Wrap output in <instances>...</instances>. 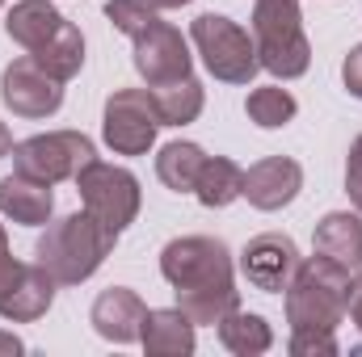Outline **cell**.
<instances>
[{
	"instance_id": "6da1fadb",
	"label": "cell",
	"mask_w": 362,
	"mask_h": 357,
	"mask_svg": "<svg viewBox=\"0 0 362 357\" xmlns=\"http://www.w3.org/2000/svg\"><path fill=\"white\" fill-rule=\"evenodd\" d=\"M160 273L177 294V307L198 324H219L232 307H240V290L232 277V253L215 236H181L160 253Z\"/></svg>"
},
{
	"instance_id": "7a4b0ae2",
	"label": "cell",
	"mask_w": 362,
	"mask_h": 357,
	"mask_svg": "<svg viewBox=\"0 0 362 357\" xmlns=\"http://www.w3.org/2000/svg\"><path fill=\"white\" fill-rule=\"evenodd\" d=\"M114 240L118 236H110L89 210H81L42 231V240L34 244V261L55 277V286H81L114 253Z\"/></svg>"
},
{
	"instance_id": "3957f363",
	"label": "cell",
	"mask_w": 362,
	"mask_h": 357,
	"mask_svg": "<svg viewBox=\"0 0 362 357\" xmlns=\"http://www.w3.org/2000/svg\"><path fill=\"white\" fill-rule=\"evenodd\" d=\"M350 282H354V273L337 269L325 257L303 261L286 286L291 332H337V324L350 311Z\"/></svg>"
},
{
	"instance_id": "277c9868",
	"label": "cell",
	"mask_w": 362,
	"mask_h": 357,
	"mask_svg": "<svg viewBox=\"0 0 362 357\" xmlns=\"http://www.w3.org/2000/svg\"><path fill=\"white\" fill-rule=\"evenodd\" d=\"M253 47H257L262 68L282 80H295L308 72L312 47L303 34L299 0H257L253 4Z\"/></svg>"
},
{
	"instance_id": "5b68a950",
	"label": "cell",
	"mask_w": 362,
	"mask_h": 357,
	"mask_svg": "<svg viewBox=\"0 0 362 357\" xmlns=\"http://www.w3.org/2000/svg\"><path fill=\"white\" fill-rule=\"evenodd\" d=\"M189 38L206 63V72L223 85H249L257 72H262V59H257V47L253 38L223 13H202L194 17L189 25Z\"/></svg>"
},
{
	"instance_id": "8992f818",
	"label": "cell",
	"mask_w": 362,
	"mask_h": 357,
	"mask_svg": "<svg viewBox=\"0 0 362 357\" xmlns=\"http://www.w3.org/2000/svg\"><path fill=\"white\" fill-rule=\"evenodd\" d=\"M76 189H81L85 210L110 236H122L135 223V214H139V181H135V173H127L118 164L89 160L76 173Z\"/></svg>"
},
{
	"instance_id": "52a82bcc",
	"label": "cell",
	"mask_w": 362,
	"mask_h": 357,
	"mask_svg": "<svg viewBox=\"0 0 362 357\" xmlns=\"http://www.w3.org/2000/svg\"><path fill=\"white\" fill-rule=\"evenodd\" d=\"M89 160H97V152H93V139L81 131H47V135L13 143V169L47 185L76 181V173Z\"/></svg>"
},
{
	"instance_id": "ba28073f",
	"label": "cell",
	"mask_w": 362,
	"mask_h": 357,
	"mask_svg": "<svg viewBox=\"0 0 362 357\" xmlns=\"http://www.w3.org/2000/svg\"><path fill=\"white\" fill-rule=\"evenodd\" d=\"M160 109L152 89H118L110 92L105 114H101V139L118 152V156H144L156 143L160 131Z\"/></svg>"
},
{
	"instance_id": "9c48e42d",
	"label": "cell",
	"mask_w": 362,
	"mask_h": 357,
	"mask_svg": "<svg viewBox=\"0 0 362 357\" xmlns=\"http://www.w3.org/2000/svg\"><path fill=\"white\" fill-rule=\"evenodd\" d=\"M0 101L17 118H51L64 105V80H55L34 55H21L0 76Z\"/></svg>"
},
{
	"instance_id": "30bf717a",
	"label": "cell",
	"mask_w": 362,
	"mask_h": 357,
	"mask_svg": "<svg viewBox=\"0 0 362 357\" xmlns=\"http://www.w3.org/2000/svg\"><path fill=\"white\" fill-rule=\"evenodd\" d=\"M131 42H135V72L148 80V89H160V85H173V80L189 76L194 59H189V47H185L177 25L156 21Z\"/></svg>"
},
{
	"instance_id": "8fae6325",
	"label": "cell",
	"mask_w": 362,
	"mask_h": 357,
	"mask_svg": "<svg viewBox=\"0 0 362 357\" xmlns=\"http://www.w3.org/2000/svg\"><path fill=\"white\" fill-rule=\"evenodd\" d=\"M303 265L299 248L291 236H278V231H266V236H253L240 253V273L249 277L253 290H266V294H278L291 286L295 269Z\"/></svg>"
},
{
	"instance_id": "7c38bea8",
	"label": "cell",
	"mask_w": 362,
	"mask_h": 357,
	"mask_svg": "<svg viewBox=\"0 0 362 357\" xmlns=\"http://www.w3.org/2000/svg\"><path fill=\"white\" fill-rule=\"evenodd\" d=\"M299 189H303V169L291 156H266L245 173L240 198H249L257 210H282L299 198Z\"/></svg>"
},
{
	"instance_id": "4fadbf2b",
	"label": "cell",
	"mask_w": 362,
	"mask_h": 357,
	"mask_svg": "<svg viewBox=\"0 0 362 357\" xmlns=\"http://www.w3.org/2000/svg\"><path fill=\"white\" fill-rule=\"evenodd\" d=\"M144 315H148V307H144V298H139L135 290L110 286V290H101V294L93 298L89 324L97 328V337H105V341H114V345H131V341H139V332H144Z\"/></svg>"
},
{
	"instance_id": "5bb4252c",
	"label": "cell",
	"mask_w": 362,
	"mask_h": 357,
	"mask_svg": "<svg viewBox=\"0 0 362 357\" xmlns=\"http://www.w3.org/2000/svg\"><path fill=\"white\" fill-rule=\"evenodd\" d=\"M55 303V277L38 265H21V273L0 290V315L13 324H34L51 311Z\"/></svg>"
},
{
	"instance_id": "9a60e30c",
	"label": "cell",
	"mask_w": 362,
	"mask_h": 357,
	"mask_svg": "<svg viewBox=\"0 0 362 357\" xmlns=\"http://www.w3.org/2000/svg\"><path fill=\"white\" fill-rule=\"evenodd\" d=\"M312 248H316V257L333 261L337 269L358 273L362 269V219L350 214V210L325 214L316 223V231H312Z\"/></svg>"
},
{
	"instance_id": "2e32d148",
	"label": "cell",
	"mask_w": 362,
	"mask_h": 357,
	"mask_svg": "<svg viewBox=\"0 0 362 357\" xmlns=\"http://www.w3.org/2000/svg\"><path fill=\"white\" fill-rule=\"evenodd\" d=\"M55 210V193L47 181H34L25 173H13V177L0 181V214L21 223V227H38L47 223Z\"/></svg>"
},
{
	"instance_id": "e0dca14e",
	"label": "cell",
	"mask_w": 362,
	"mask_h": 357,
	"mask_svg": "<svg viewBox=\"0 0 362 357\" xmlns=\"http://www.w3.org/2000/svg\"><path fill=\"white\" fill-rule=\"evenodd\" d=\"M139 341H144V349L152 357H185V353H194V320L181 307L148 311Z\"/></svg>"
},
{
	"instance_id": "ac0fdd59",
	"label": "cell",
	"mask_w": 362,
	"mask_h": 357,
	"mask_svg": "<svg viewBox=\"0 0 362 357\" xmlns=\"http://www.w3.org/2000/svg\"><path fill=\"white\" fill-rule=\"evenodd\" d=\"M59 21H64V13H59L51 0H17V4L8 8V17H4V34H8L17 47L34 51V47H42V42L55 34Z\"/></svg>"
},
{
	"instance_id": "d6986e66",
	"label": "cell",
	"mask_w": 362,
	"mask_h": 357,
	"mask_svg": "<svg viewBox=\"0 0 362 357\" xmlns=\"http://www.w3.org/2000/svg\"><path fill=\"white\" fill-rule=\"evenodd\" d=\"M55 80H72L81 68H85V38H81V30L64 17L59 25H55V34L42 42V47H34L30 51Z\"/></svg>"
},
{
	"instance_id": "ffe728a7",
	"label": "cell",
	"mask_w": 362,
	"mask_h": 357,
	"mask_svg": "<svg viewBox=\"0 0 362 357\" xmlns=\"http://www.w3.org/2000/svg\"><path fill=\"white\" fill-rule=\"evenodd\" d=\"M215 328H219L223 349L236 353V357H257V353H266V349L274 345L270 324H266L257 311H245V307H232Z\"/></svg>"
},
{
	"instance_id": "44dd1931",
	"label": "cell",
	"mask_w": 362,
	"mask_h": 357,
	"mask_svg": "<svg viewBox=\"0 0 362 357\" xmlns=\"http://www.w3.org/2000/svg\"><path fill=\"white\" fill-rule=\"evenodd\" d=\"M245 189V169L232 164L228 156H206L198 185H194V198L206 206V210H219V206H232Z\"/></svg>"
},
{
	"instance_id": "7402d4cb",
	"label": "cell",
	"mask_w": 362,
	"mask_h": 357,
	"mask_svg": "<svg viewBox=\"0 0 362 357\" xmlns=\"http://www.w3.org/2000/svg\"><path fill=\"white\" fill-rule=\"evenodd\" d=\"M202 164H206V152H202L198 143L177 139V143H165V147H160V156H156V177L165 181L173 193H194Z\"/></svg>"
},
{
	"instance_id": "603a6c76",
	"label": "cell",
	"mask_w": 362,
	"mask_h": 357,
	"mask_svg": "<svg viewBox=\"0 0 362 357\" xmlns=\"http://www.w3.org/2000/svg\"><path fill=\"white\" fill-rule=\"evenodd\" d=\"M152 97H156V109H160V122H165V126H185V122H194V118L202 114V101H206V92H202V85H198L194 76L173 80V85H160V89H152Z\"/></svg>"
},
{
	"instance_id": "cb8c5ba5",
	"label": "cell",
	"mask_w": 362,
	"mask_h": 357,
	"mask_svg": "<svg viewBox=\"0 0 362 357\" xmlns=\"http://www.w3.org/2000/svg\"><path fill=\"white\" fill-rule=\"evenodd\" d=\"M295 97L286 89H278V85H266V89H253L249 92V101H245V114H249V122H257L262 131H278V126H286L291 118H295Z\"/></svg>"
},
{
	"instance_id": "d4e9b609",
	"label": "cell",
	"mask_w": 362,
	"mask_h": 357,
	"mask_svg": "<svg viewBox=\"0 0 362 357\" xmlns=\"http://www.w3.org/2000/svg\"><path fill=\"white\" fill-rule=\"evenodd\" d=\"M105 17H110L114 30L127 34V38H139L148 25L160 21V13H156L148 0H105Z\"/></svg>"
},
{
	"instance_id": "484cf974",
	"label": "cell",
	"mask_w": 362,
	"mask_h": 357,
	"mask_svg": "<svg viewBox=\"0 0 362 357\" xmlns=\"http://www.w3.org/2000/svg\"><path fill=\"white\" fill-rule=\"evenodd\" d=\"M291 353L295 357H333L337 341L333 332H291Z\"/></svg>"
},
{
	"instance_id": "4316f807",
	"label": "cell",
	"mask_w": 362,
	"mask_h": 357,
	"mask_svg": "<svg viewBox=\"0 0 362 357\" xmlns=\"http://www.w3.org/2000/svg\"><path fill=\"white\" fill-rule=\"evenodd\" d=\"M346 193H350V202L358 206V214H362V135L354 139L350 160H346Z\"/></svg>"
},
{
	"instance_id": "83f0119b",
	"label": "cell",
	"mask_w": 362,
	"mask_h": 357,
	"mask_svg": "<svg viewBox=\"0 0 362 357\" xmlns=\"http://www.w3.org/2000/svg\"><path fill=\"white\" fill-rule=\"evenodd\" d=\"M341 80H346L350 97H358V101H362V42L346 55V63H341Z\"/></svg>"
},
{
	"instance_id": "f1b7e54d",
	"label": "cell",
	"mask_w": 362,
	"mask_h": 357,
	"mask_svg": "<svg viewBox=\"0 0 362 357\" xmlns=\"http://www.w3.org/2000/svg\"><path fill=\"white\" fill-rule=\"evenodd\" d=\"M354 324H358V332H362V269H358V277L350 282V311H346Z\"/></svg>"
},
{
	"instance_id": "f546056e",
	"label": "cell",
	"mask_w": 362,
	"mask_h": 357,
	"mask_svg": "<svg viewBox=\"0 0 362 357\" xmlns=\"http://www.w3.org/2000/svg\"><path fill=\"white\" fill-rule=\"evenodd\" d=\"M21 349H25V345H21L13 332H0V353H21Z\"/></svg>"
},
{
	"instance_id": "4dcf8cb0",
	"label": "cell",
	"mask_w": 362,
	"mask_h": 357,
	"mask_svg": "<svg viewBox=\"0 0 362 357\" xmlns=\"http://www.w3.org/2000/svg\"><path fill=\"white\" fill-rule=\"evenodd\" d=\"M13 152V135H8V126L0 122V156H8Z\"/></svg>"
},
{
	"instance_id": "1f68e13d",
	"label": "cell",
	"mask_w": 362,
	"mask_h": 357,
	"mask_svg": "<svg viewBox=\"0 0 362 357\" xmlns=\"http://www.w3.org/2000/svg\"><path fill=\"white\" fill-rule=\"evenodd\" d=\"M148 4L160 13V8H181V4H189V0H148Z\"/></svg>"
},
{
	"instance_id": "d6a6232c",
	"label": "cell",
	"mask_w": 362,
	"mask_h": 357,
	"mask_svg": "<svg viewBox=\"0 0 362 357\" xmlns=\"http://www.w3.org/2000/svg\"><path fill=\"white\" fill-rule=\"evenodd\" d=\"M4 248H8V236H4V227H0V253H4Z\"/></svg>"
},
{
	"instance_id": "836d02e7",
	"label": "cell",
	"mask_w": 362,
	"mask_h": 357,
	"mask_svg": "<svg viewBox=\"0 0 362 357\" xmlns=\"http://www.w3.org/2000/svg\"><path fill=\"white\" fill-rule=\"evenodd\" d=\"M0 4H4V0H0Z\"/></svg>"
}]
</instances>
